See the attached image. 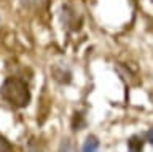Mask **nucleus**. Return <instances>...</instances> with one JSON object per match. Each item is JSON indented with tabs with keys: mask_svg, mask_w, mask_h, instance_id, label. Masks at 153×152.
<instances>
[{
	"mask_svg": "<svg viewBox=\"0 0 153 152\" xmlns=\"http://www.w3.org/2000/svg\"><path fill=\"white\" fill-rule=\"evenodd\" d=\"M0 98L13 109H26L32 101L30 87L24 79L10 75L0 85Z\"/></svg>",
	"mask_w": 153,
	"mask_h": 152,
	"instance_id": "1",
	"label": "nucleus"
},
{
	"mask_svg": "<svg viewBox=\"0 0 153 152\" xmlns=\"http://www.w3.org/2000/svg\"><path fill=\"white\" fill-rule=\"evenodd\" d=\"M59 22L67 34H76L83 27V16L72 3H62L59 10Z\"/></svg>",
	"mask_w": 153,
	"mask_h": 152,
	"instance_id": "2",
	"label": "nucleus"
},
{
	"mask_svg": "<svg viewBox=\"0 0 153 152\" xmlns=\"http://www.w3.org/2000/svg\"><path fill=\"white\" fill-rule=\"evenodd\" d=\"M50 75L57 85H70L74 80V70L64 61H56L50 66Z\"/></svg>",
	"mask_w": 153,
	"mask_h": 152,
	"instance_id": "3",
	"label": "nucleus"
},
{
	"mask_svg": "<svg viewBox=\"0 0 153 152\" xmlns=\"http://www.w3.org/2000/svg\"><path fill=\"white\" fill-rule=\"evenodd\" d=\"M115 69H117V72L121 75V79L124 82H128V85H131V87H136V85L140 83V79H139L137 72L134 69L129 67V64H124V63H117L115 66Z\"/></svg>",
	"mask_w": 153,
	"mask_h": 152,
	"instance_id": "4",
	"label": "nucleus"
},
{
	"mask_svg": "<svg viewBox=\"0 0 153 152\" xmlns=\"http://www.w3.org/2000/svg\"><path fill=\"white\" fill-rule=\"evenodd\" d=\"M51 0H19V3L27 8V10H32V11H42L48 8Z\"/></svg>",
	"mask_w": 153,
	"mask_h": 152,
	"instance_id": "5",
	"label": "nucleus"
},
{
	"mask_svg": "<svg viewBox=\"0 0 153 152\" xmlns=\"http://www.w3.org/2000/svg\"><path fill=\"white\" fill-rule=\"evenodd\" d=\"M99 149H100V142L97 139V136L96 135L86 136L83 146H81V152H99Z\"/></svg>",
	"mask_w": 153,
	"mask_h": 152,
	"instance_id": "6",
	"label": "nucleus"
},
{
	"mask_svg": "<svg viewBox=\"0 0 153 152\" xmlns=\"http://www.w3.org/2000/svg\"><path fill=\"white\" fill-rule=\"evenodd\" d=\"M143 144H145L143 136L132 135L128 139V152H143Z\"/></svg>",
	"mask_w": 153,
	"mask_h": 152,
	"instance_id": "7",
	"label": "nucleus"
},
{
	"mask_svg": "<svg viewBox=\"0 0 153 152\" xmlns=\"http://www.w3.org/2000/svg\"><path fill=\"white\" fill-rule=\"evenodd\" d=\"M86 127V117H85V112L81 111H76L72 117V130L74 131H80Z\"/></svg>",
	"mask_w": 153,
	"mask_h": 152,
	"instance_id": "8",
	"label": "nucleus"
},
{
	"mask_svg": "<svg viewBox=\"0 0 153 152\" xmlns=\"http://www.w3.org/2000/svg\"><path fill=\"white\" fill-rule=\"evenodd\" d=\"M24 152H45V149L38 139H30L24 147Z\"/></svg>",
	"mask_w": 153,
	"mask_h": 152,
	"instance_id": "9",
	"label": "nucleus"
},
{
	"mask_svg": "<svg viewBox=\"0 0 153 152\" xmlns=\"http://www.w3.org/2000/svg\"><path fill=\"white\" fill-rule=\"evenodd\" d=\"M59 152H74V144L69 138L61 141V146H59Z\"/></svg>",
	"mask_w": 153,
	"mask_h": 152,
	"instance_id": "10",
	"label": "nucleus"
},
{
	"mask_svg": "<svg viewBox=\"0 0 153 152\" xmlns=\"http://www.w3.org/2000/svg\"><path fill=\"white\" fill-rule=\"evenodd\" d=\"M11 151V144L3 135H0V152H10Z\"/></svg>",
	"mask_w": 153,
	"mask_h": 152,
	"instance_id": "11",
	"label": "nucleus"
},
{
	"mask_svg": "<svg viewBox=\"0 0 153 152\" xmlns=\"http://www.w3.org/2000/svg\"><path fill=\"white\" fill-rule=\"evenodd\" d=\"M143 139H145V142L153 144V128H150V130H147L145 133H143Z\"/></svg>",
	"mask_w": 153,
	"mask_h": 152,
	"instance_id": "12",
	"label": "nucleus"
},
{
	"mask_svg": "<svg viewBox=\"0 0 153 152\" xmlns=\"http://www.w3.org/2000/svg\"><path fill=\"white\" fill-rule=\"evenodd\" d=\"M150 2H152V5H153V0H150Z\"/></svg>",
	"mask_w": 153,
	"mask_h": 152,
	"instance_id": "13",
	"label": "nucleus"
}]
</instances>
